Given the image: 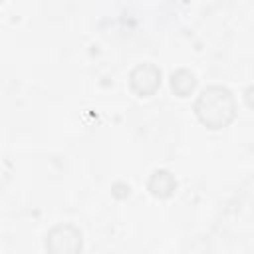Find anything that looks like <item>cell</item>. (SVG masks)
<instances>
[{"label": "cell", "mask_w": 254, "mask_h": 254, "mask_svg": "<svg viewBox=\"0 0 254 254\" xmlns=\"http://www.w3.org/2000/svg\"><path fill=\"white\" fill-rule=\"evenodd\" d=\"M196 109L204 123H208L212 127H220L226 121H230V117H232V97L226 89L212 87L202 93Z\"/></svg>", "instance_id": "cell-1"}]
</instances>
